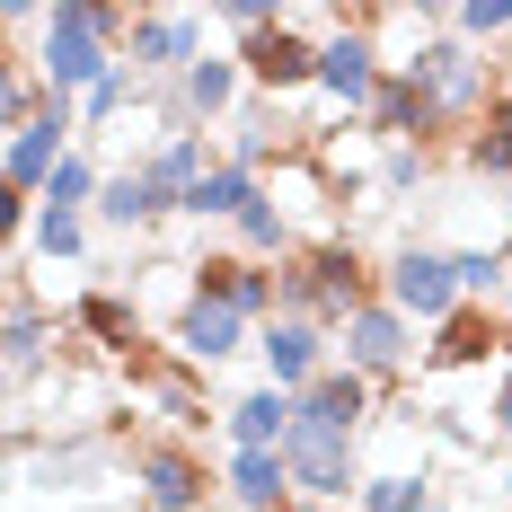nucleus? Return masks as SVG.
I'll use <instances>...</instances> for the list:
<instances>
[{
    "label": "nucleus",
    "instance_id": "obj_18",
    "mask_svg": "<svg viewBox=\"0 0 512 512\" xmlns=\"http://www.w3.org/2000/svg\"><path fill=\"white\" fill-rule=\"evenodd\" d=\"M442 495L424 486V468H371L362 477V495H354V512H433Z\"/></svg>",
    "mask_w": 512,
    "mask_h": 512
},
{
    "label": "nucleus",
    "instance_id": "obj_7",
    "mask_svg": "<svg viewBox=\"0 0 512 512\" xmlns=\"http://www.w3.org/2000/svg\"><path fill=\"white\" fill-rule=\"evenodd\" d=\"M204 53L212 45H204V18H195V9H142L133 36H124V71L151 89V80H186Z\"/></svg>",
    "mask_w": 512,
    "mask_h": 512
},
{
    "label": "nucleus",
    "instance_id": "obj_4",
    "mask_svg": "<svg viewBox=\"0 0 512 512\" xmlns=\"http://www.w3.org/2000/svg\"><path fill=\"white\" fill-rule=\"evenodd\" d=\"M283 468H292V495H301V504L345 512V495H362V442H354V433H336V424H318V415L292 424Z\"/></svg>",
    "mask_w": 512,
    "mask_h": 512
},
{
    "label": "nucleus",
    "instance_id": "obj_1",
    "mask_svg": "<svg viewBox=\"0 0 512 512\" xmlns=\"http://www.w3.org/2000/svg\"><path fill=\"white\" fill-rule=\"evenodd\" d=\"M380 274H389V256H371L354 230L318 239V248H292L283 256V318H309V327L345 336L362 309H380Z\"/></svg>",
    "mask_w": 512,
    "mask_h": 512
},
{
    "label": "nucleus",
    "instance_id": "obj_9",
    "mask_svg": "<svg viewBox=\"0 0 512 512\" xmlns=\"http://www.w3.org/2000/svg\"><path fill=\"white\" fill-rule=\"evenodd\" d=\"M345 362H354L362 380H380V389H398L407 371H424V354H415V318H398V309H362L354 327H345Z\"/></svg>",
    "mask_w": 512,
    "mask_h": 512
},
{
    "label": "nucleus",
    "instance_id": "obj_8",
    "mask_svg": "<svg viewBox=\"0 0 512 512\" xmlns=\"http://www.w3.org/2000/svg\"><path fill=\"white\" fill-rule=\"evenodd\" d=\"M486 362H512V327H504V309H477V301H468L460 318L433 327V345H424V380H460V371H486Z\"/></svg>",
    "mask_w": 512,
    "mask_h": 512
},
{
    "label": "nucleus",
    "instance_id": "obj_17",
    "mask_svg": "<svg viewBox=\"0 0 512 512\" xmlns=\"http://www.w3.org/2000/svg\"><path fill=\"white\" fill-rule=\"evenodd\" d=\"M460 168H468V177H495V186H512V80H504V98L486 106V124L460 142Z\"/></svg>",
    "mask_w": 512,
    "mask_h": 512
},
{
    "label": "nucleus",
    "instance_id": "obj_12",
    "mask_svg": "<svg viewBox=\"0 0 512 512\" xmlns=\"http://www.w3.org/2000/svg\"><path fill=\"white\" fill-rule=\"evenodd\" d=\"M248 318L239 309H221V301H195L177 327H168V354L186 362V371H212V362H230V354H248Z\"/></svg>",
    "mask_w": 512,
    "mask_h": 512
},
{
    "label": "nucleus",
    "instance_id": "obj_20",
    "mask_svg": "<svg viewBox=\"0 0 512 512\" xmlns=\"http://www.w3.org/2000/svg\"><path fill=\"white\" fill-rule=\"evenodd\" d=\"M451 36L486 53L495 36H512V0H460V9H451Z\"/></svg>",
    "mask_w": 512,
    "mask_h": 512
},
{
    "label": "nucleus",
    "instance_id": "obj_6",
    "mask_svg": "<svg viewBox=\"0 0 512 512\" xmlns=\"http://www.w3.org/2000/svg\"><path fill=\"white\" fill-rule=\"evenodd\" d=\"M265 195L283 204V221H292V239H301V248H318V239H345V204H354V195H345V186H336V177H327L309 151L274 159V168H265Z\"/></svg>",
    "mask_w": 512,
    "mask_h": 512
},
{
    "label": "nucleus",
    "instance_id": "obj_23",
    "mask_svg": "<svg viewBox=\"0 0 512 512\" xmlns=\"http://www.w3.org/2000/svg\"><path fill=\"white\" fill-rule=\"evenodd\" d=\"M292 512H327V504H292Z\"/></svg>",
    "mask_w": 512,
    "mask_h": 512
},
{
    "label": "nucleus",
    "instance_id": "obj_2",
    "mask_svg": "<svg viewBox=\"0 0 512 512\" xmlns=\"http://www.w3.org/2000/svg\"><path fill=\"white\" fill-rule=\"evenodd\" d=\"M36 71H45L53 98H89L98 80L124 71V45H115V27H106L98 0H53L45 36H36Z\"/></svg>",
    "mask_w": 512,
    "mask_h": 512
},
{
    "label": "nucleus",
    "instance_id": "obj_25",
    "mask_svg": "<svg viewBox=\"0 0 512 512\" xmlns=\"http://www.w3.org/2000/svg\"><path fill=\"white\" fill-rule=\"evenodd\" d=\"M504 495H512V477H504Z\"/></svg>",
    "mask_w": 512,
    "mask_h": 512
},
{
    "label": "nucleus",
    "instance_id": "obj_15",
    "mask_svg": "<svg viewBox=\"0 0 512 512\" xmlns=\"http://www.w3.org/2000/svg\"><path fill=\"white\" fill-rule=\"evenodd\" d=\"M239 80H248V62H239V53H204V62L177 80L186 124H195V133H204V124H221V115H230V98H239Z\"/></svg>",
    "mask_w": 512,
    "mask_h": 512
},
{
    "label": "nucleus",
    "instance_id": "obj_13",
    "mask_svg": "<svg viewBox=\"0 0 512 512\" xmlns=\"http://www.w3.org/2000/svg\"><path fill=\"white\" fill-rule=\"evenodd\" d=\"M221 424H230V451H283L292 424H301V398L274 389V380H256L239 407H221Z\"/></svg>",
    "mask_w": 512,
    "mask_h": 512
},
{
    "label": "nucleus",
    "instance_id": "obj_19",
    "mask_svg": "<svg viewBox=\"0 0 512 512\" xmlns=\"http://www.w3.org/2000/svg\"><path fill=\"white\" fill-rule=\"evenodd\" d=\"M98 186H106V168H98V151H71L62 168H53V186H45V212H98Z\"/></svg>",
    "mask_w": 512,
    "mask_h": 512
},
{
    "label": "nucleus",
    "instance_id": "obj_11",
    "mask_svg": "<svg viewBox=\"0 0 512 512\" xmlns=\"http://www.w3.org/2000/svg\"><path fill=\"white\" fill-rule=\"evenodd\" d=\"M318 53L301 27H274V36H256V45H239V62H248V89L256 98H292V89H318Z\"/></svg>",
    "mask_w": 512,
    "mask_h": 512
},
{
    "label": "nucleus",
    "instance_id": "obj_10",
    "mask_svg": "<svg viewBox=\"0 0 512 512\" xmlns=\"http://www.w3.org/2000/svg\"><path fill=\"white\" fill-rule=\"evenodd\" d=\"M256 354H265V380H274V389L309 398L318 371L336 362V345H327V327H309V318H265V327H256Z\"/></svg>",
    "mask_w": 512,
    "mask_h": 512
},
{
    "label": "nucleus",
    "instance_id": "obj_21",
    "mask_svg": "<svg viewBox=\"0 0 512 512\" xmlns=\"http://www.w3.org/2000/svg\"><path fill=\"white\" fill-rule=\"evenodd\" d=\"M36 256L80 265V256H89V221H80V212H36Z\"/></svg>",
    "mask_w": 512,
    "mask_h": 512
},
{
    "label": "nucleus",
    "instance_id": "obj_16",
    "mask_svg": "<svg viewBox=\"0 0 512 512\" xmlns=\"http://www.w3.org/2000/svg\"><path fill=\"white\" fill-rule=\"evenodd\" d=\"M89 221H106V230H151V221H168V204H159V186L142 177V168H106Z\"/></svg>",
    "mask_w": 512,
    "mask_h": 512
},
{
    "label": "nucleus",
    "instance_id": "obj_5",
    "mask_svg": "<svg viewBox=\"0 0 512 512\" xmlns=\"http://www.w3.org/2000/svg\"><path fill=\"white\" fill-rule=\"evenodd\" d=\"M380 301L415 318V327H442V318H460L468 292H460V265L451 248H433V239H407V248L389 256V274H380Z\"/></svg>",
    "mask_w": 512,
    "mask_h": 512
},
{
    "label": "nucleus",
    "instance_id": "obj_3",
    "mask_svg": "<svg viewBox=\"0 0 512 512\" xmlns=\"http://www.w3.org/2000/svg\"><path fill=\"white\" fill-rule=\"evenodd\" d=\"M133 486H142L151 512H212L221 468H212L204 442H186V433H142V442H133Z\"/></svg>",
    "mask_w": 512,
    "mask_h": 512
},
{
    "label": "nucleus",
    "instance_id": "obj_22",
    "mask_svg": "<svg viewBox=\"0 0 512 512\" xmlns=\"http://www.w3.org/2000/svg\"><path fill=\"white\" fill-rule=\"evenodd\" d=\"M486 407H495V433H504V442H512V362H504V371H495V389H486Z\"/></svg>",
    "mask_w": 512,
    "mask_h": 512
},
{
    "label": "nucleus",
    "instance_id": "obj_24",
    "mask_svg": "<svg viewBox=\"0 0 512 512\" xmlns=\"http://www.w3.org/2000/svg\"><path fill=\"white\" fill-rule=\"evenodd\" d=\"M433 512H451V504H433Z\"/></svg>",
    "mask_w": 512,
    "mask_h": 512
},
{
    "label": "nucleus",
    "instance_id": "obj_14",
    "mask_svg": "<svg viewBox=\"0 0 512 512\" xmlns=\"http://www.w3.org/2000/svg\"><path fill=\"white\" fill-rule=\"evenodd\" d=\"M221 495H230L239 512H292L301 504L283 451H230V460H221Z\"/></svg>",
    "mask_w": 512,
    "mask_h": 512
}]
</instances>
